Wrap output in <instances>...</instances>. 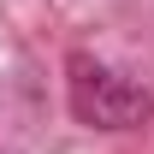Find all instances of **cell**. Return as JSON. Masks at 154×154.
Instances as JSON below:
<instances>
[{
  "mask_svg": "<svg viewBox=\"0 0 154 154\" xmlns=\"http://www.w3.org/2000/svg\"><path fill=\"white\" fill-rule=\"evenodd\" d=\"M65 101H71V119L89 125V131H136L142 119H154V95L131 77H119L113 65H101L89 54L65 59Z\"/></svg>",
  "mask_w": 154,
  "mask_h": 154,
  "instance_id": "cell-1",
  "label": "cell"
}]
</instances>
